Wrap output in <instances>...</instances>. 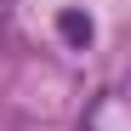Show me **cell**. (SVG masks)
Here are the masks:
<instances>
[{"label":"cell","mask_w":131,"mask_h":131,"mask_svg":"<svg viewBox=\"0 0 131 131\" xmlns=\"http://www.w3.org/2000/svg\"><path fill=\"white\" fill-rule=\"evenodd\" d=\"M80 131H131V114H125V97L120 91H103L91 108H85Z\"/></svg>","instance_id":"6da1fadb"},{"label":"cell","mask_w":131,"mask_h":131,"mask_svg":"<svg viewBox=\"0 0 131 131\" xmlns=\"http://www.w3.org/2000/svg\"><path fill=\"white\" fill-rule=\"evenodd\" d=\"M57 34L69 40V46H91V17H85L80 6H69V12H57Z\"/></svg>","instance_id":"7a4b0ae2"}]
</instances>
